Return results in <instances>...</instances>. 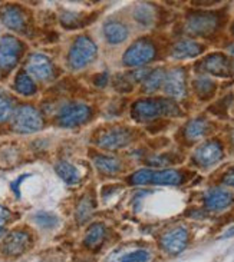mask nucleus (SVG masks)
Wrapping results in <instances>:
<instances>
[{"label": "nucleus", "mask_w": 234, "mask_h": 262, "mask_svg": "<svg viewBox=\"0 0 234 262\" xmlns=\"http://www.w3.org/2000/svg\"><path fill=\"white\" fill-rule=\"evenodd\" d=\"M135 19L140 21L141 25H144V26H149L154 21V13H152L151 7L142 5V6L136 7V10H135Z\"/></svg>", "instance_id": "c756f323"}, {"label": "nucleus", "mask_w": 234, "mask_h": 262, "mask_svg": "<svg viewBox=\"0 0 234 262\" xmlns=\"http://www.w3.org/2000/svg\"><path fill=\"white\" fill-rule=\"evenodd\" d=\"M9 220H10V212L7 211L6 208L0 206V236L5 234V229H6Z\"/></svg>", "instance_id": "473e14b6"}, {"label": "nucleus", "mask_w": 234, "mask_h": 262, "mask_svg": "<svg viewBox=\"0 0 234 262\" xmlns=\"http://www.w3.org/2000/svg\"><path fill=\"white\" fill-rule=\"evenodd\" d=\"M105 236H107V229H105V227L102 224H92L91 227L88 228V231H86L84 244H85L88 248L96 249L102 245Z\"/></svg>", "instance_id": "aec40b11"}, {"label": "nucleus", "mask_w": 234, "mask_h": 262, "mask_svg": "<svg viewBox=\"0 0 234 262\" xmlns=\"http://www.w3.org/2000/svg\"><path fill=\"white\" fill-rule=\"evenodd\" d=\"M96 56V46L95 43L86 37V36H79L78 39L73 42L68 55V63L73 71H79L89 64Z\"/></svg>", "instance_id": "7ed1b4c3"}, {"label": "nucleus", "mask_w": 234, "mask_h": 262, "mask_svg": "<svg viewBox=\"0 0 234 262\" xmlns=\"http://www.w3.org/2000/svg\"><path fill=\"white\" fill-rule=\"evenodd\" d=\"M93 163H95L96 169L102 173H107V175H114L121 169V162L112 156H96Z\"/></svg>", "instance_id": "4be33fe9"}, {"label": "nucleus", "mask_w": 234, "mask_h": 262, "mask_svg": "<svg viewBox=\"0 0 234 262\" xmlns=\"http://www.w3.org/2000/svg\"><path fill=\"white\" fill-rule=\"evenodd\" d=\"M12 128L19 134H33L43 128V119L33 106H21L13 115Z\"/></svg>", "instance_id": "20e7f679"}, {"label": "nucleus", "mask_w": 234, "mask_h": 262, "mask_svg": "<svg viewBox=\"0 0 234 262\" xmlns=\"http://www.w3.org/2000/svg\"><path fill=\"white\" fill-rule=\"evenodd\" d=\"M183 182V175L174 169L151 170L141 169L131 177V184L134 185H171L176 186Z\"/></svg>", "instance_id": "f03ea898"}, {"label": "nucleus", "mask_w": 234, "mask_h": 262, "mask_svg": "<svg viewBox=\"0 0 234 262\" xmlns=\"http://www.w3.org/2000/svg\"><path fill=\"white\" fill-rule=\"evenodd\" d=\"M165 93L172 98H184L185 96V73L184 69L176 68L171 69L164 79Z\"/></svg>", "instance_id": "2eb2a0df"}, {"label": "nucleus", "mask_w": 234, "mask_h": 262, "mask_svg": "<svg viewBox=\"0 0 234 262\" xmlns=\"http://www.w3.org/2000/svg\"><path fill=\"white\" fill-rule=\"evenodd\" d=\"M163 115H178L177 106L167 99H142L132 106V118L138 122H148Z\"/></svg>", "instance_id": "f257e3e1"}, {"label": "nucleus", "mask_w": 234, "mask_h": 262, "mask_svg": "<svg viewBox=\"0 0 234 262\" xmlns=\"http://www.w3.org/2000/svg\"><path fill=\"white\" fill-rule=\"evenodd\" d=\"M23 53V43L13 36H3L0 40V72L9 73L17 64Z\"/></svg>", "instance_id": "39448f33"}, {"label": "nucleus", "mask_w": 234, "mask_h": 262, "mask_svg": "<svg viewBox=\"0 0 234 262\" xmlns=\"http://www.w3.org/2000/svg\"><path fill=\"white\" fill-rule=\"evenodd\" d=\"M33 221H35L39 227L42 228H53L56 227L57 222H59L56 215L52 212H48V211H39V212H36L33 215Z\"/></svg>", "instance_id": "bb28decb"}, {"label": "nucleus", "mask_w": 234, "mask_h": 262, "mask_svg": "<svg viewBox=\"0 0 234 262\" xmlns=\"http://www.w3.org/2000/svg\"><path fill=\"white\" fill-rule=\"evenodd\" d=\"M107 82H108V73H107V72L101 73L100 76L95 79V85L101 86V88H102V86L107 85Z\"/></svg>", "instance_id": "72a5a7b5"}, {"label": "nucleus", "mask_w": 234, "mask_h": 262, "mask_svg": "<svg viewBox=\"0 0 234 262\" xmlns=\"http://www.w3.org/2000/svg\"><path fill=\"white\" fill-rule=\"evenodd\" d=\"M14 89L25 96H30L36 92V85L30 75H28L26 72H21L14 80Z\"/></svg>", "instance_id": "5701e85b"}, {"label": "nucleus", "mask_w": 234, "mask_h": 262, "mask_svg": "<svg viewBox=\"0 0 234 262\" xmlns=\"http://www.w3.org/2000/svg\"><path fill=\"white\" fill-rule=\"evenodd\" d=\"M13 112V103L10 98L7 96L6 93H3L0 91V123L7 121L10 118V115Z\"/></svg>", "instance_id": "c85d7f7f"}, {"label": "nucleus", "mask_w": 234, "mask_h": 262, "mask_svg": "<svg viewBox=\"0 0 234 262\" xmlns=\"http://www.w3.org/2000/svg\"><path fill=\"white\" fill-rule=\"evenodd\" d=\"M26 69L30 73V76L39 80H49L53 76V64L49 60V57L41 53H33L29 56Z\"/></svg>", "instance_id": "4468645a"}, {"label": "nucleus", "mask_w": 234, "mask_h": 262, "mask_svg": "<svg viewBox=\"0 0 234 262\" xmlns=\"http://www.w3.org/2000/svg\"><path fill=\"white\" fill-rule=\"evenodd\" d=\"M93 199L91 196H84L82 201L79 202L78 209H76V218H78L79 224H84L85 221L91 218V215L93 213Z\"/></svg>", "instance_id": "a878e982"}, {"label": "nucleus", "mask_w": 234, "mask_h": 262, "mask_svg": "<svg viewBox=\"0 0 234 262\" xmlns=\"http://www.w3.org/2000/svg\"><path fill=\"white\" fill-rule=\"evenodd\" d=\"M233 202V195L223 188H211L204 196V204L210 211H223Z\"/></svg>", "instance_id": "f3484780"}, {"label": "nucleus", "mask_w": 234, "mask_h": 262, "mask_svg": "<svg viewBox=\"0 0 234 262\" xmlns=\"http://www.w3.org/2000/svg\"><path fill=\"white\" fill-rule=\"evenodd\" d=\"M226 238H234V227L230 228L227 232H226V234L221 236V239H226Z\"/></svg>", "instance_id": "c9c22d12"}, {"label": "nucleus", "mask_w": 234, "mask_h": 262, "mask_svg": "<svg viewBox=\"0 0 234 262\" xmlns=\"http://www.w3.org/2000/svg\"><path fill=\"white\" fill-rule=\"evenodd\" d=\"M55 170L56 173L61 177L62 181H65L66 184L75 185L81 181V175L79 170L72 165V163L66 162V161H61L55 165Z\"/></svg>", "instance_id": "412c9836"}, {"label": "nucleus", "mask_w": 234, "mask_h": 262, "mask_svg": "<svg viewBox=\"0 0 234 262\" xmlns=\"http://www.w3.org/2000/svg\"><path fill=\"white\" fill-rule=\"evenodd\" d=\"M164 79H165V75H164L163 69H157V71L151 72L144 80V91L148 93L155 92L157 89L163 85Z\"/></svg>", "instance_id": "393cba45"}, {"label": "nucleus", "mask_w": 234, "mask_h": 262, "mask_svg": "<svg viewBox=\"0 0 234 262\" xmlns=\"http://www.w3.org/2000/svg\"><path fill=\"white\" fill-rule=\"evenodd\" d=\"M187 32L196 36H207L219 28V16L214 13H196L187 19Z\"/></svg>", "instance_id": "6e6552de"}, {"label": "nucleus", "mask_w": 234, "mask_h": 262, "mask_svg": "<svg viewBox=\"0 0 234 262\" xmlns=\"http://www.w3.org/2000/svg\"><path fill=\"white\" fill-rule=\"evenodd\" d=\"M0 20L6 25L7 28L17 32H25L28 26V19L23 9L16 5H5L0 9Z\"/></svg>", "instance_id": "ddd939ff"}, {"label": "nucleus", "mask_w": 234, "mask_h": 262, "mask_svg": "<svg viewBox=\"0 0 234 262\" xmlns=\"http://www.w3.org/2000/svg\"><path fill=\"white\" fill-rule=\"evenodd\" d=\"M32 239L30 235L25 231H13L7 235L2 245V251L3 254L9 256H19L25 254L30 247Z\"/></svg>", "instance_id": "9b49d317"}, {"label": "nucleus", "mask_w": 234, "mask_h": 262, "mask_svg": "<svg viewBox=\"0 0 234 262\" xmlns=\"http://www.w3.org/2000/svg\"><path fill=\"white\" fill-rule=\"evenodd\" d=\"M155 57V46L148 39H140L131 45L124 55V63L127 66L140 68L142 64L149 63Z\"/></svg>", "instance_id": "423d86ee"}, {"label": "nucleus", "mask_w": 234, "mask_h": 262, "mask_svg": "<svg viewBox=\"0 0 234 262\" xmlns=\"http://www.w3.org/2000/svg\"><path fill=\"white\" fill-rule=\"evenodd\" d=\"M223 158V148L219 142H207L204 145H201L196 152H194V161L197 165L203 168L213 166L216 163L221 161Z\"/></svg>", "instance_id": "f8f14e48"}, {"label": "nucleus", "mask_w": 234, "mask_h": 262, "mask_svg": "<svg viewBox=\"0 0 234 262\" xmlns=\"http://www.w3.org/2000/svg\"><path fill=\"white\" fill-rule=\"evenodd\" d=\"M91 118V109L84 103H69L57 114V122L64 128H75Z\"/></svg>", "instance_id": "0eeeda50"}, {"label": "nucleus", "mask_w": 234, "mask_h": 262, "mask_svg": "<svg viewBox=\"0 0 234 262\" xmlns=\"http://www.w3.org/2000/svg\"><path fill=\"white\" fill-rule=\"evenodd\" d=\"M231 139H233V143H234V130H233V134H231Z\"/></svg>", "instance_id": "4c0bfd02"}, {"label": "nucleus", "mask_w": 234, "mask_h": 262, "mask_svg": "<svg viewBox=\"0 0 234 262\" xmlns=\"http://www.w3.org/2000/svg\"><path fill=\"white\" fill-rule=\"evenodd\" d=\"M149 252L145 249H136L134 252H129L124 256L121 262H148Z\"/></svg>", "instance_id": "2f4dec72"}, {"label": "nucleus", "mask_w": 234, "mask_h": 262, "mask_svg": "<svg viewBox=\"0 0 234 262\" xmlns=\"http://www.w3.org/2000/svg\"><path fill=\"white\" fill-rule=\"evenodd\" d=\"M210 123L204 119H194L185 128V136L188 139H200L208 132Z\"/></svg>", "instance_id": "b1692460"}, {"label": "nucleus", "mask_w": 234, "mask_h": 262, "mask_svg": "<svg viewBox=\"0 0 234 262\" xmlns=\"http://www.w3.org/2000/svg\"><path fill=\"white\" fill-rule=\"evenodd\" d=\"M224 184L228 185V186H233L234 188V169L230 170L227 175L224 177Z\"/></svg>", "instance_id": "f704fd0d"}, {"label": "nucleus", "mask_w": 234, "mask_h": 262, "mask_svg": "<svg viewBox=\"0 0 234 262\" xmlns=\"http://www.w3.org/2000/svg\"><path fill=\"white\" fill-rule=\"evenodd\" d=\"M61 21L66 29H76L82 26L84 21L81 20V16L78 13H73V12H65L61 16Z\"/></svg>", "instance_id": "7c9ffc66"}, {"label": "nucleus", "mask_w": 234, "mask_h": 262, "mask_svg": "<svg viewBox=\"0 0 234 262\" xmlns=\"http://www.w3.org/2000/svg\"><path fill=\"white\" fill-rule=\"evenodd\" d=\"M203 52V46L194 40H181L174 48L171 55L174 59H190V57L199 56Z\"/></svg>", "instance_id": "6ab92c4d"}, {"label": "nucleus", "mask_w": 234, "mask_h": 262, "mask_svg": "<svg viewBox=\"0 0 234 262\" xmlns=\"http://www.w3.org/2000/svg\"><path fill=\"white\" fill-rule=\"evenodd\" d=\"M131 132L122 128L107 129L101 132L96 138V145L104 149H118L125 146L131 141Z\"/></svg>", "instance_id": "9d476101"}, {"label": "nucleus", "mask_w": 234, "mask_h": 262, "mask_svg": "<svg viewBox=\"0 0 234 262\" xmlns=\"http://www.w3.org/2000/svg\"><path fill=\"white\" fill-rule=\"evenodd\" d=\"M201 69L210 75L214 76H220V78H226L230 76V71H231V66L228 59L221 53H213L210 56H207L203 62H201Z\"/></svg>", "instance_id": "dca6fc26"}, {"label": "nucleus", "mask_w": 234, "mask_h": 262, "mask_svg": "<svg viewBox=\"0 0 234 262\" xmlns=\"http://www.w3.org/2000/svg\"><path fill=\"white\" fill-rule=\"evenodd\" d=\"M188 244V231L184 227H176L167 231L161 238V247L170 255L181 254Z\"/></svg>", "instance_id": "1a4fd4ad"}, {"label": "nucleus", "mask_w": 234, "mask_h": 262, "mask_svg": "<svg viewBox=\"0 0 234 262\" xmlns=\"http://www.w3.org/2000/svg\"><path fill=\"white\" fill-rule=\"evenodd\" d=\"M128 28L118 20H109L104 25V35L109 43H121L128 37Z\"/></svg>", "instance_id": "a211bd4d"}, {"label": "nucleus", "mask_w": 234, "mask_h": 262, "mask_svg": "<svg viewBox=\"0 0 234 262\" xmlns=\"http://www.w3.org/2000/svg\"><path fill=\"white\" fill-rule=\"evenodd\" d=\"M228 50H230V53H231V55L234 56V45H231V46L228 48Z\"/></svg>", "instance_id": "e433bc0d"}, {"label": "nucleus", "mask_w": 234, "mask_h": 262, "mask_svg": "<svg viewBox=\"0 0 234 262\" xmlns=\"http://www.w3.org/2000/svg\"><path fill=\"white\" fill-rule=\"evenodd\" d=\"M194 88H196V91L199 93L200 98H208L211 93L214 92V83L206 76H200L196 82H194Z\"/></svg>", "instance_id": "cd10ccee"}]
</instances>
